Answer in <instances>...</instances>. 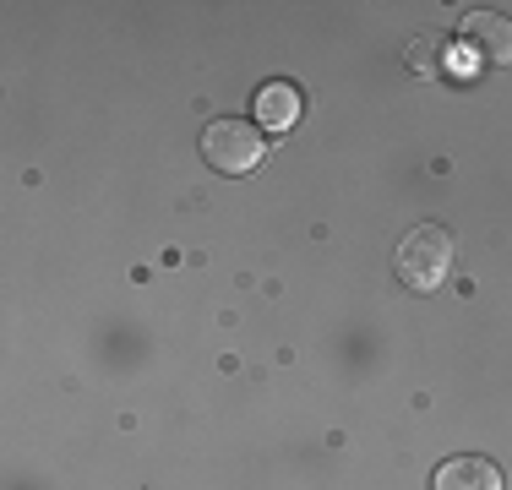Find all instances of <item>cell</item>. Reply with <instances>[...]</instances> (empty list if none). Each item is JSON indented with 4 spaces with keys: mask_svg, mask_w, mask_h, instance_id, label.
<instances>
[{
    "mask_svg": "<svg viewBox=\"0 0 512 490\" xmlns=\"http://www.w3.org/2000/svg\"><path fill=\"white\" fill-rule=\"evenodd\" d=\"M251 109H256V120H262L267 131H289L300 120V93L289 88V82H267V88L251 98Z\"/></svg>",
    "mask_w": 512,
    "mask_h": 490,
    "instance_id": "5",
    "label": "cell"
},
{
    "mask_svg": "<svg viewBox=\"0 0 512 490\" xmlns=\"http://www.w3.org/2000/svg\"><path fill=\"white\" fill-rule=\"evenodd\" d=\"M431 490H502V469L480 452H458L431 474Z\"/></svg>",
    "mask_w": 512,
    "mask_h": 490,
    "instance_id": "3",
    "label": "cell"
},
{
    "mask_svg": "<svg viewBox=\"0 0 512 490\" xmlns=\"http://www.w3.org/2000/svg\"><path fill=\"white\" fill-rule=\"evenodd\" d=\"M431 55H436V44L414 39V44H409V71H431Z\"/></svg>",
    "mask_w": 512,
    "mask_h": 490,
    "instance_id": "6",
    "label": "cell"
},
{
    "mask_svg": "<svg viewBox=\"0 0 512 490\" xmlns=\"http://www.w3.org/2000/svg\"><path fill=\"white\" fill-rule=\"evenodd\" d=\"M262 153H267V142L251 120H235V115L207 120V131H202L207 169H218V175H251V169L262 164Z\"/></svg>",
    "mask_w": 512,
    "mask_h": 490,
    "instance_id": "2",
    "label": "cell"
},
{
    "mask_svg": "<svg viewBox=\"0 0 512 490\" xmlns=\"http://www.w3.org/2000/svg\"><path fill=\"white\" fill-rule=\"evenodd\" d=\"M463 39L474 44V55L496 60V66L512 60V22L502 11H469V17H463Z\"/></svg>",
    "mask_w": 512,
    "mask_h": 490,
    "instance_id": "4",
    "label": "cell"
},
{
    "mask_svg": "<svg viewBox=\"0 0 512 490\" xmlns=\"http://www.w3.org/2000/svg\"><path fill=\"white\" fill-rule=\"evenodd\" d=\"M393 273L404 289L431 294L447 273H453V235H447L442 224H414L393 251Z\"/></svg>",
    "mask_w": 512,
    "mask_h": 490,
    "instance_id": "1",
    "label": "cell"
}]
</instances>
